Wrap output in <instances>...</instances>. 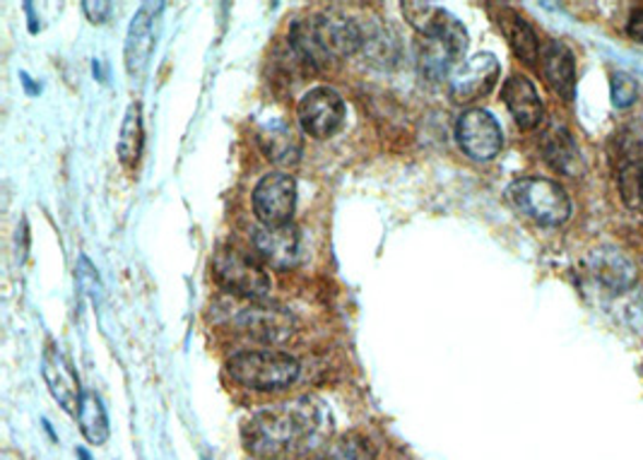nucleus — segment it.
<instances>
[{
    "label": "nucleus",
    "instance_id": "nucleus-1",
    "mask_svg": "<svg viewBox=\"0 0 643 460\" xmlns=\"http://www.w3.org/2000/svg\"><path fill=\"white\" fill-rule=\"evenodd\" d=\"M325 410L313 398H299L255 412L241 429L247 451L261 460H277L319 434Z\"/></svg>",
    "mask_w": 643,
    "mask_h": 460
},
{
    "label": "nucleus",
    "instance_id": "nucleus-2",
    "mask_svg": "<svg viewBox=\"0 0 643 460\" xmlns=\"http://www.w3.org/2000/svg\"><path fill=\"white\" fill-rule=\"evenodd\" d=\"M361 44H365V34L357 27V22L335 13L301 20L289 34V46L299 56V61L313 68L333 66L341 58L355 56Z\"/></svg>",
    "mask_w": 643,
    "mask_h": 460
},
{
    "label": "nucleus",
    "instance_id": "nucleus-3",
    "mask_svg": "<svg viewBox=\"0 0 643 460\" xmlns=\"http://www.w3.org/2000/svg\"><path fill=\"white\" fill-rule=\"evenodd\" d=\"M227 374L253 391H283L299 379V362L279 350H247L231 355Z\"/></svg>",
    "mask_w": 643,
    "mask_h": 460
},
{
    "label": "nucleus",
    "instance_id": "nucleus-4",
    "mask_svg": "<svg viewBox=\"0 0 643 460\" xmlns=\"http://www.w3.org/2000/svg\"><path fill=\"white\" fill-rule=\"evenodd\" d=\"M509 198L523 215L545 227H559L571 217V200L557 181L525 176L509 186Z\"/></svg>",
    "mask_w": 643,
    "mask_h": 460
},
{
    "label": "nucleus",
    "instance_id": "nucleus-5",
    "mask_svg": "<svg viewBox=\"0 0 643 460\" xmlns=\"http://www.w3.org/2000/svg\"><path fill=\"white\" fill-rule=\"evenodd\" d=\"M213 273L217 282L231 294L243 299H263L271 292V278L265 270L253 261L249 253L239 249H219L213 256Z\"/></svg>",
    "mask_w": 643,
    "mask_h": 460
},
{
    "label": "nucleus",
    "instance_id": "nucleus-6",
    "mask_svg": "<svg viewBox=\"0 0 643 460\" xmlns=\"http://www.w3.org/2000/svg\"><path fill=\"white\" fill-rule=\"evenodd\" d=\"M467 49V32L453 15L429 37H422L419 49V66L429 80H443L453 75L451 70Z\"/></svg>",
    "mask_w": 643,
    "mask_h": 460
},
{
    "label": "nucleus",
    "instance_id": "nucleus-7",
    "mask_svg": "<svg viewBox=\"0 0 643 460\" xmlns=\"http://www.w3.org/2000/svg\"><path fill=\"white\" fill-rule=\"evenodd\" d=\"M297 208V181L289 174H267L253 188V212L263 227L289 224Z\"/></svg>",
    "mask_w": 643,
    "mask_h": 460
},
{
    "label": "nucleus",
    "instance_id": "nucleus-8",
    "mask_svg": "<svg viewBox=\"0 0 643 460\" xmlns=\"http://www.w3.org/2000/svg\"><path fill=\"white\" fill-rule=\"evenodd\" d=\"M455 138H459V145L465 155L477 162L495 160L501 152V145H504L499 121L485 109L463 111L459 123H455Z\"/></svg>",
    "mask_w": 643,
    "mask_h": 460
},
{
    "label": "nucleus",
    "instance_id": "nucleus-9",
    "mask_svg": "<svg viewBox=\"0 0 643 460\" xmlns=\"http://www.w3.org/2000/svg\"><path fill=\"white\" fill-rule=\"evenodd\" d=\"M345 102L341 94L331 87H315L303 94L299 102V123L301 131L311 138H331L341 131L345 123Z\"/></svg>",
    "mask_w": 643,
    "mask_h": 460
},
{
    "label": "nucleus",
    "instance_id": "nucleus-10",
    "mask_svg": "<svg viewBox=\"0 0 643 460\" xmlns=\"http://www.w3.org/2000/svg\"><path fill=\"white\" fill-rule=\"evenodd\" d=\"M41 376L46 381V388L53 396V400L70 415H78V408L83 403V386H80V376L73 367V362L68 359L63 350L56 345H46L41 355Z\"/></svg>",
    "mask_w": 643,
    "mask_h": 460
},
{
    "label": "nucleus",
    "instance_id": "nucleus-11",
    "mask_svg": "<svg viewBox=\"0 0 643 460\" xmlns=\"http://www.w3.org/2000/svg\"><path fill=\"white\" fill-rule=\"evenodd\" d=\"M501 73V66L495 54H477L453 70L451 75V99L459 104H471L495 90Z\"/></svg>",
    "mask_w": 643,
    "mask_h": 460
},
{
    "label": "nucleus",
    "instance_id": "nucleus-12",
    "mask_svg": "<svg viewBox=\"0 0 643 460\" xmlns=\"http://www.w3.org/2000/svg\"><path fill=\"white\" fill-rule=\"evenodd\" d=\"M234 323H237L243 335L267 342V345L289 340L297 330L295 318H291L289 311L279 309V306H247V309L237 314Z\"/></svg>",
    "mask_w": 643,
    "mask_h": 460
},
{
    "label": "nucleus",
    "instance_id": "nucleus-13",
    "mask_svg": "<svg viewBox=\"0 0 643 460\" xmlns=\"http://www.w3.org/2000/svg\"><path fill=\"white\" fill-rule=\"evenodd\" d=\"M253 246L267 266L277 270L295 268L299 261L301 239L295 224H277V227H261L253 234Z\"/></svg>",
    "mask_w": 643,
    "mask_h": 460
},
{
    "label": "nucleus",
    "instance_id": "nucleus-14",
    "mask_svg": "<svg viewBox=\"0 0 643 460\" xmlns=\"http://www.w3.org/2000/svg\"><path fill=\"white\" fill-rule=\"evenodd\" d=\"M501 99H504L513 121H516L523 131H533V128L543 123L545 104L533 82L525 75H511L504 90H501Z\"/></svg>",
    "mask_w": 643,
    "mask_h": 460
},
{
    "label": "nucleus",
    "instance_id": "nucleus-15",
    "mask_svg": "<svg viewBox=\"0 0 643 460\" xmlns=\"http://www.w3.org/2000/svg\"><path fill=\"white\" fill-rule=\"evenodd\" d=\"M155 49V5L147 3L138 10L126 37V68L131 78H143Z\"/></svg>",
    "mask_w": 643,
    "mask_h": 460
},
{
    "label": "nucleus",
    "instance_id": "nucleus-16",
    "mask_svg": "<svg viewBox=\"0 0 643 460\" xmlns=\"http://www.w3.org/2000/svg\"><path fill=\"white\" fill-rule=\"evenodd\" d=\"M617 184L631 210H643V138H624L619 148Z\"/></svg>",
    "mask_w": 643,
    "mask_h": 460
},
{
    "label": "nucleus",
    "instance_id": "nucleus-17",
    "mask_svg": "<svg viewBox=\"0 0 643 460\" xmlns=\"http://www.w3.org/2000/svg\"><path fill=\"white\" fill-rule=\"evenodd\" d=\"M540 61H543V75L549 82V87H552L559 97L574 99L576 61L569 46L561 42H547V46L540 54Z\"/></svg>",
    "mask_w": 643,
    "mask_h": 460
},
{
    "label": "nucleus",
    "instance_id": "nucleus-18",
    "mask_svg": "<svg viewBox=\"0 0 643 460\" xmlns=\"http://www.w3.org/2000/svg\"><path fill=\"white\" fill-rule=\"evenodd\" d=\"M259 143L263 155L275 164H283V167H291L301 157V138L287 121L275 119L263 123L259 131Z\"/></svg>",
    "mask_w": 643,
    "mask_h": 460
},
{
    "label": "nucleus",
    "instance_id": "nucleus-19",
    "mask_svg": "<svg viewBox=\"0 0 643 460\" xmlns=\"http://www.w3.org/2000/svg\"><path fill=\"white\" fill-rule=\"evenodd\" d=\"M543 157L552 169L567 176H579L586 164H583V155L576 145V140L571 138L567 128L555 126L549 128L543 138Z\"/></svg>",
    "mask_w": 643,
    "mask_h": 460
},
{
    "label": "nucleus",
    "instance_id": "nucleus-20",
    "mask_svg": "<svg viewBox=\"0 0 643 460\" xmlns=\"http://www.w3.org/2000/svg\"><path fill=\"white\" fill-rule=\"evenodd\" d=\"M591 273L595 275V280L605 285L607 290L612 292H622L627 287L634 285L636 280V270L631 266L629 258L612 249V246H605V249H598L591 256Z\"/></svg>",
    "mask_w": 643,
    "mask_h": 460
},
{
    "label": "nucleus",
    "instance_id": "nucleus-21",
    "mask_svg": "<svg viewBox=\"0 0 643 460\" xmlns=\"http://www.w3.org/2000/svg\"><path fill=\"white\" fill-rule=\"evenodd\" d=\"M497 20H499V27L504 30V34H507L511 49L516 51L521 61L528 63V66H535L537 58H540V54H543L535 30L519 13H513V10H509V8H501V15Z\"/></svg>",
    "mask_w": 643,
    "mask_h": 460
},
{
    "label": "nucleus",
    "instance_id": "nucleus-22",
    "mask_svg": "<svg viewBox=\"0 0 643 460\" xmlns=\"http://www.w3.org/2000/svg\"><path fill=\"white\" fill-rule=\"evenodd\" d=\"M75 417L80 424V432H83V436L92 446L107 444L109 417H107V410H104L102 398L95 391H85L83 403H80Z\"/></svg>",
    "mask_w": 643,
    "mask_h": 460
},
{
    "label": "nucleus",
    "instance_id": "nucleus-23",
    "mask_svg": "<svg viewBox=\"0 0 643 460\" xmlns=\"http://www.w3.org/2000/svg\"><path fill=\"white\" fill-rule=\"evenodd\" d=\"M143 145H145V133H143V109L140 104L128 106V114L121 126V135H119V160L126 164V167H135L140 155H143Z\"/></svg>",
    "mask_w": 643,
    "mask_h": 460
},
{
    "label": "nucleus",
    "instance_id": "nucleus-24",
    "mask_svg": "<svg viewBox=\"0 0 643 460\" xmlns=\"http://www.w3.org/2000/svg\"><path fill=\"white\" fill-rule=\"evenodd\" d=\"M405 20L410 22V25L422 34V37H429V34H434L443 22H446L449 13L443 8L434 5V3H403L401 5Z\"/></svg>",
    "mask_w": 643,
    "mask_h": 460
},
{
    "label": "nucleus",
    "instance_id": "nucleus-25",
    "mask_svg": "<svg viewBox=\"0 0 643 460\" xmlns=\"http://www.w3.org/2000/svg\"><path fill=\"white\" fill-rule=\"evenodd\" d=\"M311 460H373V451L369 444L355 436H343L331 444L321 446L319 451L311 456Z\"/></svg>",
    "mask_w": 643,
    "mask_h": 460
},
{
    "label": "nucleus",
    "instance_id": "nucleus-26",
    "mask_svg": "<svg viewBox=\"0 0 643 460\" xmlns=\"http://www.w3.org/2000/svg\"><path fill=\"white\" fill-rule=\"evenodd\" d=\"M610 87H612V104L617 106V109H629L631 104H636L639 82L631 75L615 73L610 78Z\"/></svg>",
    "mask_w": 643,
    "mask_h": 460
},
{
    "label": "nucleus",
    "instance_id": "nucleus-27",
    "mask_svg": "<svg viewBox=\"0 0 643 460\" xmlns=\"http://www.w3.org/2000/svg\"><path fill=\"white\" fill-rule=\"evenodd\" d=\"M83 10L90 22H95V25H102V22H107L111 10H114V3H102V0H97V3H83Z\"/></svg>",
    "mask_w": 643,
    "mask_h": 460
},
{
    "label": "nucleus",
    "instance_id": "nucleus-28",
    "mask_svg": "<svg viewBox=\"0 0 643 460\" xmlns=\"http://www.w3.org/2000/svg\"><path fill=\"white\" fill-rule=\"evenodd\" d=\"M627 32H629L631 39L643 44V10H636V13H631Z\"/></svg>",
    "mask_w": 643,
    "mask_h": 460
},
{
    "label": "nucleus",
    "instance_id": "nucleus-29",
    "mask_svg": "<svg viewBox=\"0 0 643 460\" xmlns=\"http://www.w3.org/2000/svg\"><path fill=\"white\" fill-rule=\"evenodd\" d=\"M22 82H25V87H27V90H29L32 94H34V92H37V87H34V82L29 80V75H27V73H22Z\"/></svg>",
    "mask_w": 643,
    "mask_h": 460
},
{
    "label": "nucleus",
    "instance_id": "nucleus-30",
    "mask_svg": "<svg viewBox=\"0 0 643 460\" xmlns=\"http://www.w3.org/2000/svg\"><path fill=\"white\" fill-rule=\"evenodd\" d=\"M78 458H80V460H92V456H90L87 448H78Z\"/></svg>",
    "mask_w": 643,
    "mask_h": 460
}]
</instances>
